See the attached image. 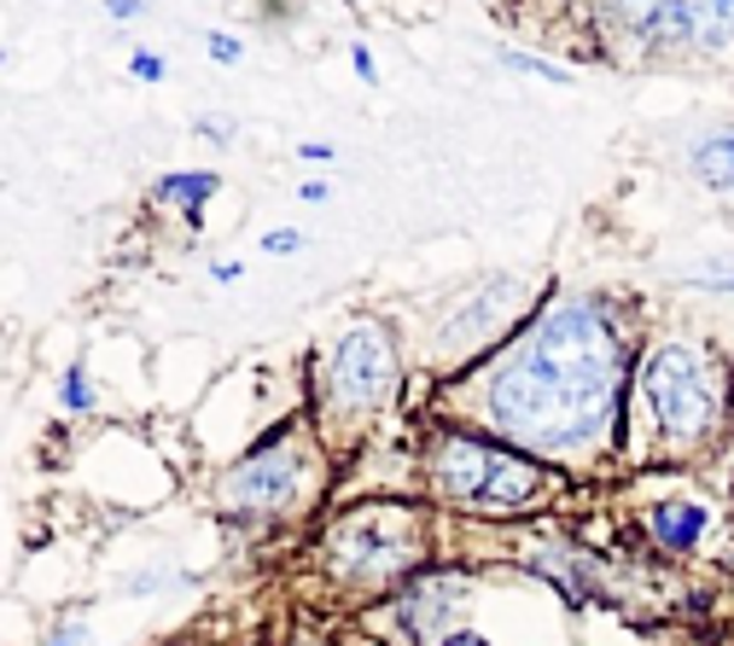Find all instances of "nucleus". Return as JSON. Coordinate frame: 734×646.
I'll return each mask as SVG.
<instances>
[{"label": "nucleus", "mask_w": 734, "mask_h": 646, "mask_svg": "<svg viewBox=\"0 0 734 646\" xmlns=\"http://www.w3.org/2000/svg\"><path fill=\"white\" fill-rule=\"evenodd\" d=\"M705 524L711 513L700 507V501H659V507H647V530L652 541H665V548H700L705 541Z\"/></svg>", "instance_id": "obj_10"}, {"label": "nucleus", "mask_w": 734, "mask_h": 646, "mask_svg": "<svg viewBox=\"0 0 734 646\" xmlns=\"http://www.w3.org/2000/svg\"><path fill=\"white\" fill-rule=\"evenodd\" d=\"M216 193H222V175H211V169H193V175H163L158 187H152V205H175L187 221H198V210L211 205Z\"/></svg>", "instance_id": "obj_12"}, {"label": "nucleus", "mask_w": 734, "mask_h": 646, "mask_svg": "<svg viewBox=\"0 0 734 646\" xmlns=\"http://www.w3.org/2000/svg\"><path fill=\"white\" fill-rule=\"evenodd\" d=\"M193 134H198V140H216V146H228V140H234V117H211V111H204V117H193Z\"/></svg>", "instance_id": "obj_17"}, {"label": "nucleus", "mask_w": 734, "mask_h": 646, "mask_svg": "<svg viewBox=\"0 0 734 646\" xmlns=\"http://www.w3.org/2000/svg\"><path fill=\"white\" fill-rule=\"evenodd\" d=\"M496 65L525 70V76H542V83H571V70H565V65H554V58H537V53H519V47H501V53H496Z\"/></svg>", "instance_id": "obj_15"}, {"label": "nucleus", "mask_w": 734, "mask_h": 646, "mask_svg": "<svg viewBox=\"0 0 734 646\" xmlns=\"http://www.w3.org/2000/svg\"><path fill=\"white\" fill-rule=\"evenodd\" d=\"M525 297L530 286L519 274H496V280H478L473 292H461L455 303L443 309V320L425 338V361H466V355H489V338H514L525 327Z\"/></svg>", "instance_id": "obj_8"}, {"label": "nucleus", "mask_w": 734, "mask_h": 646, "mask_svg": "<svg viewBox=\"0 0 734 646\" xmlns=\"http://www.w3.org/2000/svg\"><path fill=\"white\" fill-rule=\"evenodd\" d=\"M321 565L356 600L414 582V571L425 565V513L408 507V501H361V507L326 524Z\"/></svg>", "instance_id": "obj_5"}, {"label": "nucleus", "mask_w": 734, "mask_h": 646, "mask_svg": "<svg viewBox=\"0 0 734 646\" xmlns=\"http://www.w3.org/2000/svg\"><path fill=\"white\" fill-rule=\"evenodd\" d=\"M106 18H111V24H129V18H140V0H111Z\"/></svg>", "instance_id": "obj_23"}, {"label": "nucleus", "mask_w": 734, "mask_h": 646, "mask_svg": "<svg viewBox=\"0 0 734 646\" xmlns=\"http://www.w3.org/2000/svg\"><path fill=\"white\" fill-rule=\"evenodd\" d=\"M693 180H705L711 193H734V129H705L688 146Z\"/></svg>", "instance_id": "obj_11"}, {"label": "nucleus", "mask_w": 734, "mask_h": 646, "mask_svg": "<svg viewBox=\"0 0 734 646\" xmlns=\"http://www.w3.org/2000/svg\"><path fill=\"white\" fill-rule=\"evenodd\" d=\"M629 391L624 332L595 297H554L514 338L443 385L449 419L548 467H595L618 442Z\"/></svg>", "instance_id": "obj_1"}, {"label": "nucleus", "mask_w": 734, "mask_h": 646, "mask_svg": "<svg viewBox=\"0 0 734 646\" xmlns=\"http://www.w3.org/2000/svg\"><path fill=\"white\" fill-rule=\"evenodd\" d=\"M677 280H682V286H693V292H734V256H705L700 269H688Z\"/></svg>", "instance_id": "obj_14"}, {"label": "nucleus", "mask_w": 734, "mask_h": 646, "mask_svg": "<svg viewBox=\"0 0 734 646\" xmlns=\"http://www.w3.org/2000/svg\"><path fill=\"white\" fill-rule=\"evenodd\" d=\"M326 490V460L321 437L303 419H285L269 431L251 455H239L228 472L216 478V507L228 518H285Z\"/></svg>", "instance_id": "obj_6"}, {"label": "nucleus", "mask_w": 734, "mask_h": 646, "mask_svg": "<svg viewBox=\"0 0 734 646\" xmlns=\"http://www.w3.org/2000/svg\"><path fill=\"white\" fill-rule=\"evenodd\" d=\"M350 65H356V76H361V83H379V70H374V53H367L361 42L350 47Z\"/></svg>", "instance_id": "obj_21"}, {"label": "nucleus", "mask_w": 734, "mask_h": 646, "mask_svg": "<svg viewBox=\"0 0 734 646\" xmlns=\"http://www.w3.org/2000/svg\"><path fill=\"white\" fill-rule=\"evenodd\" d=\"M298 198H303V205H321V198H326V180H303Z\"/></svg>", "instance_id": "obj_25"}, {"label": "nucleus", "mask_w": 734, "mask_h": 646, "mask_svg": "<svg viewBox=\"0 0 734 646\" xmlns=\"http://www.w3.org/2000/svg\"><path fill=\"white\" fill-rule=\"evenodd\" d=\"M129 70L140 76V83H163V58H158V53H147V47H140V53L129 58Z\"/></svg>", "instance_id": "obj_20"}, {"label": "nucleus", "mask_w": 734, "mask_h": 646, "mask_svg": "<svg viewBox=\"0 0 734 646\" xmlns=\"http://www.w3.org/2000/svg\"><path fill=\"white\" fill-rule=\"evenodd\" d=\"M35 646H94V635H88V623H82V617H58Z\"/></svg>", "instance_id": "obj_16"}, {"label": "nucleus", "mask_w": 734, "mask_h": 646, "mask_svg": "<svg viewBox=\"0 0 734 646\" xmlns=\"http://www.w3.org/2000/svg\"><path fill=\"white\" fill-rule=\"evenodd\" d=\"M438 646H489V640H484V635H473V629H455V635L438 640Z\"/></svg>", "instance_id": "obj_26"}, {"label": "nucleus", "mask_w": 734, "mask_h": 646, "mask_svg": "<svg viewBox=\"0 0 734 646\" xmlns=\"http://www.w3.org/2000/svg\"><path fill=\"white\" fill-rule=\"evenodd\" d=\"M211 274L222 280V286H234V280L245 274V262H211Z\"/></svg>", "instance_id": "obj_24"}, {"label": "nucleus", "mask_w": 734, "mask_h": 646, "mask_svg": "<svg viewBox=\"0 0 734 646\" xmlns=\"http://www.w3.org/2000/svg\"><path fill=\"white\" fill-rule=\"evenodd\" d=\"M298 157H303V164H333V146H326V140H303Z\"/></svg>", "instance_id": "obj_22"}, {"label": "nucleus", "mask_w": 734, "mask_h": 646, "mask_svg": "<svg viewBox=\"0 0 734 646\" xmlns=\"http://www.w3.org/2000/svg\"><path fill=\"white\" fill-rule=\"evenodd\" d=\"M303 245V233L298 228H274V233H262V251H269V256H292Z\"/></svg>", "instance_id": "obj_19"}, {"label": "nucleus", "mask_w": 734, "mask_h": 646, "mask_svg": "<svg viewBox=\"0 0 734 646\" xmlns=\"http://www.w3.org/2000/svg\"><path fill=\"white\" fill-rule=\"evenodd\" d=\"M728 396H734V379L723 368V355L705 344H688V338L647 350L636 368V402L652 426V449H665V460L705 455L728 426Z\"/></svg>", "instance_id": "obj_2"}, {"label": "nucleus", "mask_w": 734, "mask_h": 646, "mask_svg": "<svg viewBox=\"0 0 734 646\" xmlns=\"http://www.w3.org/2000/svg\"><path fill=\"white\" fill-rule=\"evenodd\" d=\"M466 600H473V589H466L461 577H420V582H408V589L397 594L391 605V617H397V635L408 646H438L449 640L461 612H466Z\"/></svg>", "instance_id": "obj_9"}, {"label": "nucleus", "mask_w": 734, "mask_h": 646, "mask_svg": "<svg viewBox=\"0 0 734 646\" xmlns=\"http://www.w3.org/2000/svg\"><path fill=\"white\" fill-rule=\"evenodd\" d=\"M636 58H700L734 47V7H606L595 12Z\"/></svg>", "instance_id": "obj_7"}, {"label": "nucleus", "mask_w": 734, "mask_h": 646, "mask_svg": "<svg viewBox=\"0 0 734 646\" xmlns=\"http://www.w3.org/2000/svg\"><path fill=\"white\" fill-rule=\"evenodd\" d=\"M204 53H211V58H222V65H234V58H239L245 47H239V35H228V30H211V35H204Z\"/></svg>", "instance_id": "obj_18"}, {"label": "nucleus", "mask_w": 734, "mask_h": 646, "mask_svg": "<svg viewBox=\"0 0 734 646\" xmlns=\"http://www.w3.org/2000/svg\"><path fill=\"white\" fill-rule=\"evenodd\" d=\"M425 490L443 507L473 513V518H519L554 495V472L496 437L449 426L425 442Z\"/></svg>", "instance_id": "obj_4"}, {"label": "nucleus", "mask_w": 734, "mask_h": 646, "mask_svg": "<svg viewBox=\"0 0 734 646\" xmlns=\"http://www.w3.org/2000/svg\"><path fill=\"white\" fill-rule=\"evenodd\" d=\"M58 408L65 414H94V379H88V361H71L58 373Z\"/></svg>", "instance_id": "obj_13"}, {"label": "nucleus", "mask_w": 734, "mask_h": 646, "mask_svg": "<svg viewBox=\"0 0 734 646\" xmlns=\"http://www.w3.org/2000/svg\"><path fill=\"white\" fill-rule=\"evenodd\" d=\"M402 379V355H397V332L391 320L361 315L356 327L338 332V344L321 355L315 368V437L321 449H356L374 431V419L391 408Z\"/></svg>", "instance_id": "obj_3"}]
</instances>
